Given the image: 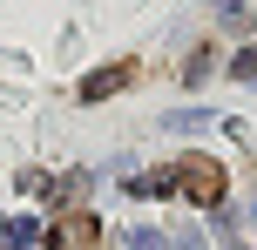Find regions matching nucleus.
I'll return each mask as SVG.
<instances>
[{"instance_id":"1","label":"nucleus","mask_w":257,"mask_h":250,"mask_svg":"<svg viewBox=\"0 0 257 250\" xmlns=\"http://www.w3.org/2000/svg\"><path fill=\"white\" fill-rule=\"evenodd\" d=\"M176 189L196 203V210H217V203H223V162H217V156H183Z\"/></svg>"},{"instance_id":"2","label":"nucleus","mask_w":257,"mask_h":250,"mask_svg":"<svg viewBox=\"0 0 257 250\" xmlns=\"http://www.w3.org/2000/svg\"><path fill=\"white\" fill-rule=\"evenodd\" d=\"M48 250H102V216H88V210H61V216H54Z\"/></svg>"},{"instance_id":"3","label":"nucleus","mask_w":257,"mask_h":250,"mask_svg":"<svg viewBox=\"0 0 257 250\" xmlns=\"http://www.w3.org/2000/svg\"><path fill=\"white\" fill-rule=\"evenodd\" d=\"M122 81H128V68H95V75L81 81V95H88V102H102V95H115V88H122Z\"/></svg>"},{"instance_id":"4","label":"nucleus","mask_w":257,"mask_h":250,"mask_svg":"<svg viewBox=\"0 0 257 250\" xmlns=\"http://www.w3.org/2000/svg\"><path fill=\"white\" fill-rule=\"evenodd\" d=\"M34 237H41V223H34V216H14V223H7V243H14V250H27Z\"/></svg>"},{"instance_id":"5","label":"nucleus","mask_w":257,"mask_h":250,"mask_svg":"<svg viewBox=\"0 0 257 250\" xmlns=\"http://www.w3.org/2000/svg\"><path fill=\"white\" fill-rule=\"evenodd\" d=\"M217 21H223V27H237V34H244V27H250V7H244V0H223V7H217Z\"/></svg>"},{"instance_id":"6","label":"nucleus","mask_w":257,"mask_h":250,"mask_svg":"<svg viewBox=\"0 0 257 250\" xmlns=\"http://www.w3.org/2000/svg\"><path fill=\"white\" fill-rule=\"evenodd\" d=\"M237 81H257V48H244V54H237Z\"/></svg>"},{"instance_id":"7","label":"nucleus","mask_w":257,"mask_h":250,"mask_svg":"<svg viewBox=\"0 0 257 250\" xmlns=\"http://www.w3.org/2000/svg\"><path fill=\"white\" fill-rule=\"evenodd\" d=\"M128 243H136V250H163V230H136Z\"/></svg>"}]
</instances>
